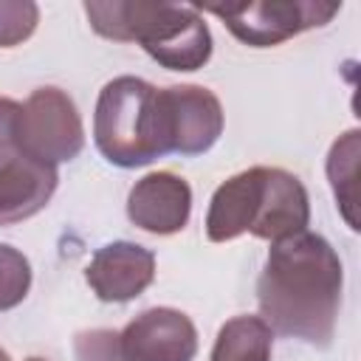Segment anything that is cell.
Returning a JSON list of instances; mask_svg holds the SVG:
<instances>
[{"instance_id":"obj_9","label":"cell","mask_w":361,"mask_h":361,"mask_svg":"<svg viewBox=\"0 0 361 361\" xmlns=\"http://www.w3.org/2000/svg\"><path fill=\"white\" fill-rule=\"evenodd\" d=\"M192 214V186L175 172H149L127 195V217L147 234L169 237L186 228Z\"/></svg>"},{"instance_id":"obj_1","label":"cell","mask_w":361,"mask_h":361,"mask_svg":"<svg viewBox=\"0 0 361 361\" xmlns=\"http://www.w3.org/2000/svg\"><path fill=\"white\" fill-rule=\"evenodd\" d=\"M344 268L336 248L316 231L271 245L257 279L259 319L279 336L327 347L341 307Z\"/></svg>"},{"instance_id":"obj_12","label":"cell","mask_w":361,"mask_h":361,"mask_svg":"<svg viewBox=\"0 0 361 361\" xmlns=\"http://www.w3.org/2000/svg\"><path fill=\"white\" fill-rule=\"evenodd\" d=\"M358 158H361V133L347 130L333 141L327 161H324L336 206L353 231L361 228L358 223Z\"/></svg>"},{"instance_id":"obj_2","label":"cell","mask_w":361,"mask_h":361,"mask_svg":"<svg viewBox=\"0 0 361 361\" xmlns=\"http://www.w3.org/2000/svg\"><path fill=\"white\" fill-rule=\"evenodd\" d=\"M310 197L305 183L279 166H251L223 180L206 212V237L228 243L240 234L279 243L307 231Z\"/></svg>"},{"instance_id":"obj_6","label":"cell","mask_w":361,"mask_h":361,"mask_svg":"<svg viewBox=\"0 0 361 361\" xmlns=\"http://www.w3.org/2000/svg\"><path fill=\"white\" fill-rule=\"evenodd\" d=\"M17 141L25 158L51 166L73 161L85 149V124L76 102L59 87H37L20 110Z\"/></svg>"},{"instance_id":"obj_3","label":"cell","mask_w":361,"mask_h":361,"mask_svg":"<svg viewBox=\"0 0 361 361\" xmlns=\"http://www.w3.org/2000/svg\"><path fill=\"white\" fill-rule=\"evenodd\" d=\"M90 28L113 42H138L161 68L197 71L212 59V31L200 8L149 0H87Z\"/></svg>"},{"instance_id":"obj_15","label":"cell","mask_w":361,"mask_h":361,"mask_svg":"<svg viewBox=\"0 0 361 361\" xmlns=\"http://www.w3.org/2000/svg\"><path fill=\"white\" fill-rule=\"evenodd\" d=\"M39 23V6L34 0H0V48L25 42Z\"/></svg>"},{"instance_id":"obj_4","label":"cell","mask_w":361,"mask_h":361,"mask_svg":"<svg viewBox=\"0 0 361 361\" xmlns=\"http://www.w3.org/2000/svg\"><path fill=\"white\" fill-rule=\"evenodd\" d=\"M93 141L107 164L138 169L166 155L158 87L138 76L110 79L96 99Z\"/></svg>"},{"instance_id":"obj_8","label":"cell","mask_w":361,"mask_h":361,"mask_svg":"<svg viewBox=\"0 0 361 361\" xmlns=\"http://www.w3.org/2000/svg\"><path fill=\"white\" fill-rule=\"evenodd\" d=\"M197 330L183 310L149 307L118 333V361H195Z\"/></svg>"},{"instance_id":"obj_10","label":"cell","mask_w":361,"mask_h":361,"mask_svg":"<svg viewBox=\"0 0 361 361\" xmlns=\"http://www.w3.org/2000/svg\"><path fill=\"white\" fill-rule=\"evenodd\" d=\"M85 279L102 302H130L155 279V254L138 243L116 240L102 245L85 268Z\"/></svg>"},{"instance_id":"obj_5","label":"cell","mask_w":361,"mask_h":361,"mask_svg":"<svg viewBox=\"0 0 361 361\" xmlns=\"http://www.w3.org/2000/svg\"><path fill=\"white\" fill-rule=\"evenodd\" d=\"M203 11L223 20V25L251 48H274L302 31L327 25L341 3L322 0H262V3H214Z\"/></svg>"},{"instance_id":"obj_13","label":"cell","mask_w":361,"mask_h":361,"mask_svg":"<svg viewBox=\"0 0 361 361\" xmlns=\"http://www.w3.org/2000/svg\"><path fill=\"white\" fill-rule=\"evenodd\" d=\"M274 330L259 316L228 319L214 338L209 361H271Z\"/></svg>"},{"instance_id":"obj_18","label":"cell","mask_w":361,"mask_h":361,"mask_svg":"<svg viewBox=\"0 0 361 361\" xmlns=\"http://www.w3.org/2000/svg\"><path fill=\"white\" fill-rule=\"evenodd\" d=\"M0 361H11V355H8V353H6L3 347H0Z\"/></svg>"},{"instance_id":"obj_19","label":"cell","mask_w":361,"mask_h":361,"mask_svg":"<svg viewBox=\"0 0 361 361\" xmlns=\"http://www.w3.org/2000/svg\"><path fill=\"white\" fill-rule=\"evenodd\" d=\"M25 361H48V358H39V355H31V358H25Z\"/></svg>"},{"instance_id":"obj_14","label":"cell","mask_w":361,"mask_h":361,"mask_svg":"<svg viewBox=\"0 0 361 361\" xmlns=\"http://www.w3.org/2000/svg\"><path fill=\"white\" fill-rule=\"evenodd\" d=\"M31 290V262L28 257L8 245L0 243V313L17 307Z\"/></svg>"},{"instance_id":"obj_17","label":"cell","mask_w":361,"mask_h":361,"mask_svg":"<svg viewBox=\"0 0 361 361\" xmlns=\"http://www.w3.org/2000/svg\"><path fill=\"white\" fill-rule=\"evenodd\" d=\"M76 358L79 361H118V333L113 330H93L76 338Z\"/></svg>"},{"instance_id":"obj_7","label":"cell","mask_w":361,"mask_h":361,"mask_svg":"<svg viewBox=\"0 0 361 361\" xmlns=\"http://www.w3.org/2000/svg\"><path fill=\"white\" fill-rule=\"evenodd\" d=\"M166 155H203L223 135V104L203 85L158 87Z\"/></svg>"},{"instance_id":"obj_16","label":"cell","mask_w":361,"mask_h":361,"mask_svg":"<svg viewBox=\"0 0 361 361\" xmlns=\"http://www.w3.org/2000/svg\"><path fill=\"white\" fill-rule=\"evenodd\" d=\"M20 110H23L20 102L0 96V166H6L20 155V141H17Z\"/></svg>"},{"instance_id":"obj_11","label":"cell","mask_w":361,"mask_h":361,"mask_svg":"<svg viewBox=\"0 0 361 361\" xmlns=\"http://www.w3.org/2000/svg\"><path fill=\"white\" fill-rule=\"evenodd\" d=\"M59 186V172L51 164L17 155L0 166V228L23 223L42 212Z\"/></svg>"}]
</instances>
